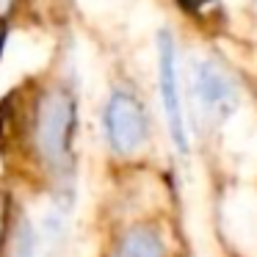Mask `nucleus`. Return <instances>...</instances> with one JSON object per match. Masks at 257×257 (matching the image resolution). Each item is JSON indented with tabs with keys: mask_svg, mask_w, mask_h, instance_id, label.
I'll use <instances>...</instances> for the list:
<instances>
[{
	"mask_svg": "<svg viewBox=\"0 0 257 257\" xmlns=\"http://www.w3.org/2000/svg\"><path fill=\"white\" fill-rule=\"evenodd\" d=\"M20 0H0V28H6V20L17 12Z\"/></svg>",
	"mask_w": 257,
	"mask_h": 257,
	"instance_id": "obj_6",
	"label": "nucleus"
},
{
	"mask_svg": "<svg viewBox=\"0 0 257 257\" xmlns=\"http://www.w3.org/2000/svg\"><path fill=\"white\" fill-rule=\"evenodd\" d=\"M78 102L61 80L34 83L14 97V144L36 172L67 188L75 169Z\"/></svg>",
	"mask_w": 257,
	"mask_h": 257,
	"instance_id": "obj_1",
	"label": "nucleus"
},
{
	"mask_svg": "<svg viewBox=\"0 0 257 257\" xmlns=\"http://www.w3.org/2000/svg\"><path fill=\"white\" fill-rule=\"evenodd\" d=\"M3 34H6V28H0V42H3Z\"/></svg>",
	"mask_w": 257,
	"mask_h": 257,
	"instance_id": "obj_9",
	"label": "nucleus"
},
{
	"mask_svg": "<svg viewBox=\"0 0 257 257\" xmlns=\"http://www.w3.org/2000/svg\"><path fill=\"white\" fill-rule=\"evenodd\" d=\"M161 100L163 113H166L169 136L180 152L188 150V127H185V113L183 100H180V86H177V61H174V42L169 34L161 36Z\"/></svg>",
	"mask_w": 257,
	"mask_h": 257,
	"instance_id": "obj_4",
	"label": "nucleus"
},
{
	"mask_svg": "<svg viewBox=\"0 0 257 257\" xmlns=\"http://www.w3.org/2000/svg\"><path fill=\"white\" fill-rule=\"evenodd\" d=\"M111 257H169V246L155 224H130L116 235Z\"/></svg>",
	"mask_w": 257,
	"mask_h": 257,
	"instance_id": "obj_5",
	"label": "nucleus"
},
{
	"mask_svg": "<svg viewBox=\"0 0 257 257\" xmlns=\"http://www.w3.org/2000/svg\"><path fill=\"white\" fill-rule=\"evenodd\" d=\"M105 139L116 158H136L150 144V119L139 97L130 91H113L105 102Z\"/></svg>",
	"mask_w": 257,
	"mask_h": 257,
	"instance_id": "obj_2",
	"label": "nucleus"
},
{
	"mask_svg": "<svg viewBox=\"0 0 257 257\" xmlns=\"http://www.w3.org/2000/svg\"><path fill=\"white\" fill-rule=\"evenodd\" d=\"M0 232H3V196H0Z\"/></svg>",
	"mask_w": 257,
	"mask_h": 257,
	"instance_id": "obj_8",
	"label": "nucleus"
},
{
	"mask_svg": "<svg viewBox=\"0 0 257 257\" xmlns=\"http://www.w3.org/2000/svg\"><path fill=\"white\" fill-rule=\"evenodd\" d=\"M183 9H188V12H196V9H202L205 3H210V0H177Z\"/></svg>",
	"mask_w": 257,
	"mask_h": 257,
	"instance_id": "obj_7",
	"label": "nucleus"
},
{
	"mask_svg": "<svg viewBox=\"0 0 257 257\" xmlns=\"http://www.w3.org/2000/svg\"><path fill=\"white\" fill-rule=\"evenodd\" d=\"M191 91H194V102L199 108L202 119L210 124L224 122L238 108V86H235L232 75L210 58L196 61Z\"/></svg>",
	"mask_w": 257,
	"mask_h": 257,
	"instance_id": "obj_3",
	"label": "nucleus"
}]
</instances>
